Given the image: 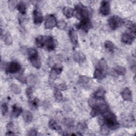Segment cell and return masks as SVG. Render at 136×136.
I'll return each mask as SVG.
<instances>
[{
  "label": "cell",
  "instance_id": "1",
  "mask_svg": "<svg viewBox=\"0 0 136 136\" xmlns=\"http://www.w3.org/2000/svg\"><path fill=\"white\" fill-rule=\"evenodd\" d=\"M104 122L107 128L115 130L118 128V123L115 115L111 111L106 110L103 113Z\"/></svg>",
  "mask_w": 136,
  "mask_h": 136
},
{
  "label": "cell",
  "instance_id": "2",
  "mask_svg": "<svg viewBox=\"0 0 136 136\" xmlns=\"http://www.w3.org/2000/svg\"><path fill=\"white\" fill-rule=\"evenodd\" d=\"M75 10L76 16L78 19L82 20L84 19L88 18L89 14V10L87 8L84 7L82 4H78L76 6Z\"/></svg>",
  "mask_w": 136,
  "mask_h": 136
},
{
  "label": "cell",
  "instance_id": "3",
  "mask_svg": "<svg viewBox=\"0 0 136 136\" xmlns=\"http://www.w3.org/2000/svg\"><path fill=\"white\" fill-rule=\"evenodd\" d=\"M109 25L112 29H116L122 26L124 21L121 18L117 16H112L108 20Z\"/></svg>",
  "mask_w": 136,
  "mask_h": 136
},
{
  "label": "cell",
  "instance_id": "4",
  "mask_svg": "<svg viewBox=\"0 0 136 136\" xmlns=\"http://www.w3.org/2000/svg\"><path fill=\"white\" fill-rule=\"evenodd\" d=\"M57 22L55 16L52 14L46 15L45 20V27L46 29H53L56 26Z\"/></svg>",
  "mask_w": 136,
  "mask_h": 136
},
{
  "label": "cell",
  "instance_id": "5",
  "mask_svg": "<svg viewBox=\"0 0 136 136\" xmlns=\"http://www.w3.org/2000/svg\"><path fill=\"white\" fill-rule=\"evenodd\" d=\"M76 27L84 32H87L92 27V24L88 18L84 19L81 20L80 23L77 25Z\"/></svg>",
  "mask_w": 136,
  "mask_h": 136
},
{
  "label": "cell",
  "instance_id": "6",
  "mask_svg": "<svg viewBox=\"0 0 136 136\" xmlns=\"http://www.w3.org/2000/svg\"><path fill=\"white\" fill-rule=\"evenodd\" d=\"M21 65L19 63L13 62L9 63L6 67V72L9 73H15L21 70Z\"/></svg>",
  "mask_w": 136,
  "mask_h": 136
},
{
  "label": "cell",
  "instance_id": "7",
  "mask_svg": "<svg viewBox=\"0 0 136 136\" xmlns=\"http://www.w3.org/2000/svg\"><path fill=\"white\" fill-rule=\"evenodd\" d=\"M43 45L48 50H54L55 47V44L53 37L49 36H44Z\"/></svg>",
  "mask_w": 136,
  "mask_h": 136
},
{
  "label": "cell",
  "instance_id": "8",
  "mask_svg": "<svg viewBox=\"0 0 136 136\" xmlns=\"http://www.w3.org/2000/svg\"><path fill=\"white\" fill-rule=\"evenodd\" d=\"M33 23L36 25L41 24L43 21V16L42 13L37 9H35L33 12Z\"/></svg>",
  "mask_w": 136,
  "mask_h": 136
},
{
  "label": "cell",
  "instance_id": "9",
  "mask_svg": "<svg viewBox=\"0 0 136 136\" xmlns=\"http://www.w3.org/2000/svg\"><path fill=\"white\" fill-rule=\"evenodd\" d=\"M100 12L104 15H107L110 13V5L107 1H103L101 3Z\"/></svg>",
  "mask_w": 136,
  "mask_h": 136
},
{
  "label": "cell",
  "instance_id": "10",
  "mask_svg": "<svg viewBox=\"0 0 136 136\" xmlns=\"http://www.w3.org/2000/svg\"><path fill=\"white\" fill-rule=\"evenodd\" d=\"M121 96L123 99L126 101H132V94L131 90L128 88H126L121 92Z\"/></svg>",
  "mask_w": 136,
  "mask_h": 136
},
{
  "label": "cell",
  "instance_id": "11",
  "mask_svg": "<svg viewBox=\"0 0 136 136\" xmlns=\"http://www.w3.org/2000/svg\"><path fill=\"white\" fill-rule=\"evenodd\" d=\"M134 39V37L132 35H131V34L128 33H123L121 37L122 42L127 44H132Z\"/></svg>",
  "mask_w": 136,
  "mask_h": 136
},
{
  "label": "cell",
  "instance_id": "12",
  "mask_svg": "<svg viewBox=\"0 0 136 136\" xmlns=\"http://www.w3.org/2000/svg\"><path fill=\"white\" fill-rule=\"evenodd\" d=\"M106 75V71L100 69L99 67H97L94 73V78L98 80H101L103 79Z\"/></svg>",
  "mask_w": 136,
  "mask_h": 136
},
{
  "label": "cell",
  "instance_id": "13",
  "mask_svg": "<svg viewBox=\"0 0 136 136\" xmlns=\"http://www.w3.org/2000/svg\"><path fill=\"white\" fill-rule=\"evenodd\" d=\"M69 35L72 43L75 45H77L78 44V35L76 31L73 28L70 29L69 32Z\"/></svg>",
  "mask_w": 136,
  "mask_h": 136
},
{
  "label": "cell",
  "instance_id": "14",
  "mask_svg": "<svg viewBox=\"0 0 136 136\" xmlns=\"http://www.w3.org/2000/svg\"><path fill=\"white\" fill-rule=\"evenodd\" d=\"M73 59L76 62L81 63L86 60V57H85V55L82 53L78 52L75 53L73 55Z\"/></svg>",
  "mask_w": 136,
  "mask_h": 136
},
{
  "label": "cell",
  "instance_id": "15",
  "mask_svg": "<svg viewBox=\"0 0 136 136\" xmlns=\"http://www.w3.org/2000/svg\"><path fill=\"white\" fill-rule=\"evenodd\" d=\"M63 12L64 15L67 18H71L73 15L74 10L72 8L70 7H65L63 9Z\"/></svg>",
  "mask_w": 136,
  "mask_h": 136
},
{
  "label": "cell",
  "instance_id": "16",
  "mask_svg": "<svg viewBox=\"0 0 136 136\" xmlns=\"http://www.w3.org/2000/svg\"><path fill=\"white\" fill-rule=\"evenodd\" d=\"M22 117L24 118V120L27 123H30L32 121V118H33L32 115L31 113L29 111H25L23 113Z\"/></svg>",
  "mask_w": 136,
  "mask_h": 136
},
{
  "label": "cell",
  "instance_id": "17",
  "mask_svg": "<svg viewBox=\"0 0 136 136\" xmlns=\"http://www.w3.org/2000/svg\"><path fill=\"white\" fill-rule=\"evenodd\" d=\"M22 109L21 107L18 106L16 105H14L12 106V115L14 117H18L22 113Z\"/></svg>",
  "mask_w": 136,
  "mask_h": 136
},
{
  "label": "cell",
  "instance_id": "18",
  "mask_svg": "<svg viewBox=\"0 0 136 136\" xmlns=\"http://www.w3.org/2000/svg\"><path fill=\"white\" fill-rule=\"evenodd\" d=\"M31 63L36 69H39L41 66V62L38 56L34 57L31 59H29Z\"/></svg>",
  "mask_w": 136,
  "mask_h": 136
},
{
  "label": "cell",
  "instance_id": "19",
  "mask_svg": "<svg viewBox=\"0 0 136 136\" xmlns=\"http://www.w3.org/2000/svg\"><path fill=\"white\" fill-rule=\"evenodd\" d=\"M36 82V78L35 75H30L27 78L26 83L30 86V87L35 85Z\"/></svg>",
  "mask_w": 136,
  "mask_h": 136
},
{
  "label": "cell",
  "instance_id": "20",
  "mask_svg": "<svg viewBox=\"0 0 136 136\" xmlns=\"http://www.w3.org/2000/svg\"><path fill=\"white\" fill-rule=\"evenodd\" d=\"M105 90L103 88H99L94 93V97L97 98H104Z\"/></svg>",
  "mask_w": 136,
  "mask_h": 136
},
{
  "label": "cell",
  "instance_id": "21",
  "mask_svg": "<svg viewBox=\"0 0 136 136\" xmlns=\"http://www.w3.org/2000/svg\"><path fill=\"white\" fill-rule=\"evenodd\" d=\"M49 127L50 129L54 130L60 131L61 130V127L59 126L54 120H51L49 122Z\"/></svg>",
  "mask_w": 136,
  "mask_h": 136
},
{
  "label": "cell",
  "instance_id": "22",
  "mask_svg": "<svg viewBox=\"0 0 136 136\" xmlns=\"http://www.w3.org/2000/svg\"><path fill=\"white\" fill-rule=\"evenodd\" d=\"M27 53H28V55L29 56V58H34V57H36L38 56V53L37 52V51L36 49H34V48H28L27 50Z\"/></svg>",
  "mask_w": 136,
  "mask_h": 136
},
{
  "label": "cell",
  "instance_id": "23",
  "mask_svg": "<svg viewBox=\"0 0 136 136\" xmlns=\"http://www.w3.org/2000/svg\"><path fill=\"white\" fill-rule=\"evenodd\" d=\"M98 67L100 68V69H101L102 70H103L105 71H106L107 69V62L105 60V59H103L99 61L98 64Z\"/></svg>",
  "mask_w": 136,
  "mask_h": 136
},
{
  "label": "cell",
  "instance_id": "24",
  "mask_svg": "<svg viewBox=\"0 0 136 136\" xmlns=\"http://www.w3.org/2000/svg\"><path fill=\"white\" fill-rule=\"evenodd\" d=\"M115 71L118 75H124L126 73V69L124 67L117 66L115 68Z\"/></svg>",
  "mask_w": 136,
  "mask_h": 136
},
{
  "label": "cell",
  "instance_id": "25",
  "mask_svg": "<svg viewBox=\"0 0 136 136\" xmlns=\"http://www.w3.org/2000/svg\"><path fill=\"white\" fill-rule=\"evenodd\" d=\"M17 9L22 14H24L26 13V5L23 2H20L16 6Z\"/></svg>",
  "mask_w": 136,
  "mask_h": 136
},
{
  "label": "cell",
  "instance_id": "26",
  "mask_svg": "<svg viewBox=\"0 0 136 136\" xmlns=\"http://www.w3.org/2000/svg\"><path fill=\"white\" fill-rule=\"evenodd\" d=\"M105 47L110 52H113L115 48L114 44L112 42L109 41H107L105 42Z\"/></svg>",
  "mask_w": 136,
  "mask_h": 136
},
{
  "label": "cell",
  "instance_id": "27",
  "mask_svg": "<svg viewBox=\"0 0 136 136\" xmlns=\"http://www.w3.org/2000/svg\"><path fill=\"white\" fill-rule=\"evenodd\" d=\"M10 88L11 91L15 94H18L21 92V89L20 87L16 84H14V83L11 84Z\"/></svg>",
  "mask_w": 136,
  "mask_h": 136
},
{
  "label": "cell",
  "instance_id": "28",
  "mask_svg": "<svg viewBox=\"0 0 136 136\" xmlns=\"http://www.w3.org/2000/svg\"><path fill=\"white\" fill-rule=\"evenodd\" d=\"M43 40H44V36H39L36 38V44L38 47L41 48L44 46Z\"/></svg>",
  "mask_w": 136,
  "mask_h": 136
},
{
  "label": "cell",
  "instance_id": "29",
  "mask_svg": "<svg viewBox=\"0 0 136 136\" xmlns=\"http://www.w3.org/2000/svg\"><path fill=\"white\" fill-rule=\"evenodd\" d=\"M65 126L67 128L71 129L73 127L74 122L71 118H66L64 120V122Z\"/></svg>",
  "mask_w": 136,
  "mask_h": 136
},
{
  "label": "cell",
  "instance_id": "30",
  "mask_svg": "<svg viewBox=\"0 0 136 136\" xmlns=\"http://www.w3.org/2000/svg\"><path fill=\"white\" fill-rule=\"evenodd\" d=\"M39 100L37 98H35L30 102V106L32 109H36L39 105Z\"/></svg>",
  "mask_w": 136,
  "mask_h": 136
},
{
  "label": "cell",
  "instance_id": "31",
  "mask_svg": "<svg viewBox=\"0 0 136 136\" xmlns=\"http://www.w3.org/2000/svg\"><path fill=\"white\" fill-rule=\"evenodd\" d=\"M4 43L6 45H10L12 44V39L9 33H7L4 35Z\"/></svg>",
  "mask_w": 136,
  "mask_h": 136
},
{
  "label": "cell",
  "instance_id": "32",
  "mask_svg": "<svg viewBox=\"0 0 136 136\" xmlns=\"http://www.w3.org/2000/svg\"><path fill=\"white\" fill-rule=\"evenodd\" d=\"M53 70H54L58 75H60L63 70V66L60 64H56L54 66Z\"/></svg>",
  "mask_w": 136,
  "mask_h": 136
},
{
  "label": "cell",
  "instance_id": "33",
  "mask_svg": "<svg viewBox=\"0 0 136 136\" xmlns=\"http://www.w3.org/2000/svg\"><path fill=\"white\" fill-rule=\"evenodd\" d=\"M90 78L86 76H80L79 81L81 83H87L90 81Z\"/></svg>",
  "mask_w": 136,
  "mask_h": 136
},
{
  "label": "cell",
  "instance_id": "34",
  "mask_svg": "<svg viewBox=\"0 0 136 136\" xmlns=\"http://www.w3.org/2000/svg\"><path fill=\"white\" fill-rule=\"evenodd\" d=\"M56 26L58 28L61 30H63L65 29V28L66 26V24L64 21H59V22H57Z\"/></svg>",
  "mask_w": 136,
  "mask_h": 136
},
{
  "label": "cell",
  "instance_id": "35",
  "mask_svg": "<svg viewBox=\"0 0 136 136\" xmlns=\"http://www.w3.org/2000/svg\"><path fill=\"white\" fill-rule=\"evenodd\" d=\"M1 111H2V114L3 115H5L6 113L8 111V106L6 103H3L1 107Z\"/></svg>",
  "mask_w": 136,
  "mask_h": 136
},
{
  "label": "cell",
  "instance_id": "36",
  "mask_svg": "<svg viewBox=\"0 0 136 136\" xmlns=\"http://www.w3.org/2000/svg\"><path fill=\"white\" fill-rule=\"evenodd\" d=\"M54 97L58 100H61L63 99V95L60 91H56L54 93Z\"/></svg>",
  "mask_w": 136,
  "mask_h": 136
},
{
  "label": "cell",
  "instance_id": "37",
  "mask_svg": "<svg viewBox=\"0 0 136 136\" xmlns=\"http://www.w3.org/2000/svg\"><path fill=\"white\" fill-rule=\"evenodd\" d=\"M18 2L16 1H10L9 2V6L11 9H14L17 6Z\"/></svg>",
  "mask_w": 136,
  "mask_h": 136
},
{
  "label": "cell",
  "instance_id": "38",
  "mask_svg": "<svg viewBox=\"0 0 136 136\" xmlns=\"http://www.w3.org/2000/svg\"><path fill=\"white\" fill-rule=\"evenodd\" d=\"M57 75H58L55 72V71L54 70H52V71H50V75H49V78H50V79H51L52 80H54L56 79Z\"/></svg>",
  "mask_w": 136,
  "mask_h": 136
},
{
  "label": "cell",
  "instance_id": "39",
  "mask_svg": "<svg viewBox=\"0 0 136 136\" xmlns=\"http://www.w3.org/2000/svg\"><path fill=\"white\" fill-rule=\"evenodd\" d=\"M26 95L27 96V97H28V98H31L32 95V88L31 87H29L28 88H27L26 89Z\"/></svg>",
  "mask_w": 136,
  "mask_h": 136
},
{
  "label": "cell",
  "instance_id": "40",
  "mask_svg": "<svg viewBox=\"0 0 136 136\" xmlns=\"http://www.w3.org/2000/svg\"><path fill=\"white\" fill-rule=\"evenodd\" d=\"M86 128H87V126L84 123H80L78 126V129L81 131L84 130Z\"/></svg>",
  "mask_w": 136,
  "mask_h": 136
},
{
  "label": "cell",
  "instance_id": "41",
  "mask_svg": "<svg viewBox=\"0 0 136 136\" xmlns=\"http://www.w3.org/2000/svg\"><path fill=\"white\" fill-rule=\"evenodd\" d=\"M16 79L22 83H26L27 78H26L25 76H24L22 75H20V76H18V77H16Z\"/></svg>",
  "mask_w": 136,
  "mask_h": 136
},
{
  "label": "cell",
  "instance_id": "42",
  "mask_svg": "<svg viewBox=\"0 0 136 136\" xmlns=\"http://www.w3.org/2000/svg\"><path fill=\"white\" fill-rule=\"evenodd\" d=\"M58 89L59 90H65L66 89H67V86L64 83H61L60 84H59L58 87H57Z\"/></svg>",
  "mask_w": 136,
  "mask_h": 136
},
{
  "label": "cell",
  "instance_id": "43",
  "mask_svg": "<svg viewBox=\"0 0 136 136\" xmlns=\"http://www.w3.org/2000/svg\"><path fill=\"white\" fill-rule=\"evenodd\" d=\"M28 135H37V131L35 130H31L29 132Z\"/></svg>",
  "mask_w": 136,
  "mask_h": 136
}]
</instances>
